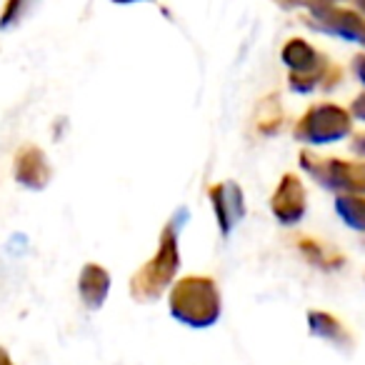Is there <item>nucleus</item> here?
I'll use <instances>...</instances> for the list:
<instances>
[{"label":"nucleus","mask_w":365,"mask_h":365,"mask_svg":"<svg viewBox=\"0 0 365 365\" xmlns=\"http://www.w3.org/2000/svg\"><path fill=\"white\" fill-rule=\"evenodd\" d=\"M348 115H345L340 108L335 106H318L303 118L298 128V135H303L305 140H315V143H330L338 140L340 135L348 133ZM300 138V140H303Z\"/></svg>","instance_id":"3"},{"label":"nucleus","mask_w":365,"mask_h":365,"mask_svg":"<svg viewBox=\"0 0 365 365\" xmlns=\"http://www.w3.org/2000/svg\"><path fill=\"white\" fill-rule=\"evenodd\" d=\"M213 203L220 215V228L230 230L233 223H238L240 213H243V198H240L238 188H235L233 182L218 185V188L213 190Z\"/></svg>","instance_id":"5"},{"label":"nucleus","mask_w":365,"mask_h":365,"mask_svg":"<svg viewBox=\"0 0 365 365\" xmlns=\"http://www.w3.org/2000/svg\"><path fill=\"white\" fill-rule=\"evenodd\" d=\"M170 313L190 328H208L220 315V295L213 280L185 278L173 288Z\"/></svg>","instance_id":"1"},{"label":"nucleus","mask_w":365,"mask_h":365,"mask_svg":"<svg viewBox=\"0 0 365 365\" xmlns=\"http://www.w3.org/2000/svg\"><path fill=\"white\" fill-rule=\"evenodd\" d=\"M108 288H110V278L103 268L98 265H88L81 275V295L83 300L88 303V308H101L103 300L108 295Z\"/></svg>","instance_id":"6"},{"label":"nucleus","mask_w":365,"mask_h":365,"mask_svg":"<svg viewBox=\"0 0 365 365\" xmlns=\"http://www.w3.org/2000/svg\"><path fill=\"white\" fill-rule=\"evenodd\" d=\"M273 208H275V215H278L280 220H285V223H295V220H298V215L305 210V193L298 180H293V178L288 175V180L280 185L278 195H275Z\"/></svg>","instance_id":"4"},{"label":"nucleus","mask_w":365,"mask_h":365,"mask_svg":"<svg viewBox=\"0 0 365 365\" xmlns=\"http://www.w3.org/2000/svg\"><path fill=\"white\" fill-rule=\"evenodd\" d=\"M0 365H13V360L8 358V353L3 348H0Z\"/></svg>","instance_id":"10"},{"label":"nucleus","mask_w":365,"mask_h":365,"mask_svg":"<svg viewBox=\"0 0 365 365\" xmlns=\"http://www.w3.org/2000/svg\"><path fill=\"white\" fill-rule=\"evenodd\" d=\"M18 165H21V170H18L21 180H26V182H31V185H33V178H36V188L41 185V182H46V163H43L41 153H38L36 163H31L28 153H21V160H18Z\"/></svg>","instance_id":"9"},{"label":"nucleus","mask_w":365,"mask_h":365,"mask_svg":"<svg viewBox=\"0 0 365 365\" xmlns=\"http://www.w3.org/2000/svg\"><path fill=\"white\" fill-rule=\"evenodd\" d=\"M118 3H120V0H118ZM123 3H128V0H123Z\"/></svg>","instance_id":"11"},{"label":"nucleus","mask_w":365,"mask_h":365,"mask_svg":"<svg viewBox=\"0 0 365 365\" xmlns=\"http://www.w3.org/2000/svg\"><path fill=\"white\" fill-rule=\"evenodd\" d=\"M178 268V253H175V243L173 238H168L160 245L158 255L140 270V273L133 278V295L135 300H155L163 293L168 283H170L173 273Z\"/></svg>","instance_id":"2"},{"label":"nucleus","mask_w":365,"mask_h":365,"mask_svg":"<svg viewBox=\"0 0 365 365\" xmlns=\"http://www.w3.org/2000/svg\"><path fill=\"white\" fill-rule=\"evenodd\" d=\"M310 330H313V335H318V338H323V340H330V343H335V345L353 343L348 330H345V325H340L338 320L328 313H310Z\"/></svg>","instance_id":"7"},{"label":"nucleus","mask_w":365,"mask_h":365,"mask_svg":"<svg viewBox=\"0 0 365 365\" xmlns=\"http://www.w3.org/2000/svg\"><path fill=\"white\" fill-rule=\"evenodd\" d=\"M338 210L345 220H348L353 228L365 230V200L360 198H340L338 200Z\"/></svg>","instance_id":"8"}]
</instances>
